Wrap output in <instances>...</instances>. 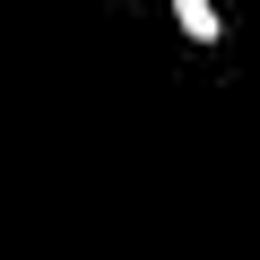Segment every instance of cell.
<instances>
[{
    "label": "cell",
    "mask_w": 260,
    "mask_h": 260,
    "mask_svg": "<svg viewBox=\"0 0 260 260\" xmlns=\"http://www.w3.org/2000/svg\"><path fill=\"white\" fill-rule=\"evenodd\" d=\"M165 9H174V26H182L191 44H217V35H225V9H217V0H165Z\"/></svg>",
    "instance_id": "obj_1"
}]
</instances>
